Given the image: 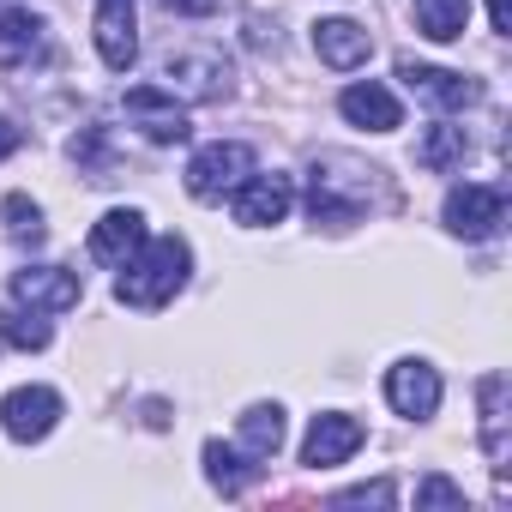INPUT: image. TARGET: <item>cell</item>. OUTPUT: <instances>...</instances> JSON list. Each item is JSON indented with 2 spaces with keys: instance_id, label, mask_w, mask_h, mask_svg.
<instances>
[{
  "instance_id": "484cf974",
  "label": "cell",
  "mask_w": 512,
  "mask_h": 512,
  "mask_svg": "<svg viewBox=\"0 0 512 512\" xmlns=\"http://www.w3.org/2000/svg\"><path fill=\"white\" fill-rule=\"evenodd\" d=\"M332 506H392V482H362V488L338 494Z\"/></svg>"
},
{
  "instance_id": "ac0fdd59",
  "label": "cell",
  "mask_w": 512,
  "mask_h": 512,
  "mask_svg": "<svg viewBox=\"0 0 512 512\" xmlns=\"http://www.w3.org/2000/svg\"><path fill=\"white\" fill-rule=\"evenodd\" d=\"M37 55H43V19L25 13V7H7L0 13V73L31 67Z\"/></svg>"
},
{
  "instance_id": "7a4b0ae2",
  "label": "cell",
  "mask_w": 512,
  "mask_h": 512,
  "mask_svg": "<svg viewBox=\"0 0 512 512\" xmlns=\"http://www.w3.org/2000/svg\"><path fill=\"white\" fill-rule=\"evenodd\" d=\"M374 193H380V169L362 163V157L320 151L314 169H308V211H314V223L344 229V223H356L374 205Z\"/></svg>"
},
{
  "instance_id": "e0dca14e",
  "label": "cell",
  "mask_w": 512,
  "mask_h": 512,
  "mask_svg": "<svg viewBox=\"0 0 512 512\" xmlns=\"http://www.w3.org/2000/svg\"><path fill=\"white\" fill-rule=\"evenodd\" d=\"M260 458H247V452H235V446H223V440H205V476H211V488L223 494V500H235V494H247L253 482H260Z\"/></svg>"
},
{
  "instance_id": "52a82bcc",
  "label": "cell",
  "mask_w": 512,
  "mask_h": 512,
  "mask_svg": "<svg viewBox=\"0 0 512 512\" xmlns=\"http://www.w3.org/2000/svg\"><path fill=\"white\" fill-rule=\"evenodd\" d=\"M386 404H392L398 416H410V422H428V416L440 410V368L422 362V356L392 362V368H386Z\"/></svg>"
},
{
  "instance_id": "d6986e66",
  "label": "cell",
  "mask_w": 512,
  "mask_h": 512,
  "mask_svg": "<svg viewBox=\"0 0 512 512\" xmlns=\"http://www.w3.org/2000/svg\"><path fill=\"white\" fill-rule=\"evenodd\" d=\"M476 398H482V452L494 470H506V374H482Z\"/></svg>"
},
{
  "instance_id": "5b68a950",
  "label": "cell",
  "mask_w": 512,
  "mask_h": 512,
  "mask_svg": "<svg viewBox=\"0 0 512 512\" xmlns=\"http://www.w3.org/2000/svg\"><path fill=\"white\" fill-rule=\"evenodd\" d=\"M247 175H253V151L235 145V139H217V145L193 151V163H187V193H193L199 205H217V199L235 193Z\"/></svg>"
},
{
  "instance_id": "8fae6325",
  "label": "cell",
  "mask_w": 512,
  "mask_h": 512,
  "mask_svg": "<svg viewBox=\"0 0 512 512\" xmlns=\"http://www.w3.org/2000/svg\"><path fill=\"white\" fill-rule=\"evenodd\" d=\"M85 247H91V260H97V266H115V272H121L133 253L145 247V211H133V205L103 211V217L91 223V241H85Z\"/></svg>"
},
{
  "instance_id": "7402d4cb",
  "label": "cell",
  "mask_w": 512,
  "mask_h": 512,
  "mask_svg": "<svg viewBox=\"0 0 512 512\" xmlns=\"http://www.w3.org/2000/svg\"><path fill=\"white\" fill-rule=\"evenodd\" d=\"M464 157H470L464 127H428V133H422V145H416V163H422V169H434V175L464 169Z\"/></svg>"
},
{
  "instance_id": "6da1fadb",
  "label": "cell",
  "mask_w": 512,
  "mask_h": 512,
  "mask_svg": "<svg viewBox=\"0 0 512 512\" xmlns=\"http://www.w3.org/2000/svg\"><path fill=\"white\" fill-rule=\"evenodd\" d=\"M187 272H193V247L181 235H145V247L133 253V260L121 266V278H115V302L151 314V308H163V302L181 296Z\"/></svg>"
},
{
  "instance_id": "44dd1931",
  "label": "cell",
  "mask_w": 512,
  "mask_h": 512,
  "mask_svg": "<svg viewBox=\"0 0 512 512\" xmlns=\"http://www.w3.org/2000/svg\"><path fill=\"white\" fill-rule=\"evenodd\" d=\"M410 19H416V31L428 43H458L464 25H470V0H416Z\"/></svg>"
},
{
  "instance_id": "f1b7e54d",
  "label": "cell",
  "mask_w": 512,
  "mask_h": 512,
  "mask_svg": "<svg viewBox=\"0 0 512 512\" xmlns=\"http://www.w3.org/2000/svg\"><path fill=\"white\" fill-rule=\"evenodd\" d=\"M488 25H494L500 37H512V0H488Z\"/></svg>"
},
{
  "instance_id": "d4e9b609",
  "label": "cell",
  "mask_w": 512,
  "mask_h": 512,
  "mask_svg": "<svg viewBox=\"0 0 512 512\" xmlns=\"http://www.w3.org/2000/svg\"><path fill=\"white\" fill-rule=\"evenodd\" d=\"M428 506H452V512H464V488H452L446 476H428V482L416 488V512H428Z\"/></svg>"
},
{
  "instance_id": "ba28073f",
  "label": "cell",
  "mask_w": 512,
  "mask_h": 512,
  "mask_svg": "<svg viewBox=\"0 0 512 512\" xmlns=\"http://www.w3.org/2000/svg\"><path fill=\"white\" fill-rule=\"evenodd\" d=\"M290 205H296V181L278 175V169H272V175L253 169V175L235 187V223H247V229H272V223H284Z\"/></svg>"
},
{
  "instance_id": "ffe728a7",
  "label": "cell",
  "mask_w": 512,
  "mask_h": 512,
  "mask_svg": "<svg viewBox=\"0 0 512 512\" xmlns=\"http://www.w3.org/2000/svg\"><path fill=\"white\" fill-rule=\"evenodd\" d=\"M278 446H284V404H247L241 410V452L278 458Z\"/></svg>"
},
{
  "instance_id": "9c48e42d",
  "label": "cell",
  "mask_w": 512,
  "mask_h": 512,
  "mask_svg": "<svg viewBox=\"0 0 512 512\" xmlns=\"http://www.w3.org/2000/svg\"><path fill=\"white\" fill-rule=\"evenodd\" d=\"M127 121L151 139V145H181L193 127H187V109L163 91V85H133L127 91Z\"/></svg>"
},
{
  "instance_id": "9a60e30c",
  "label": "cell",
  "mask_w": 512,
  "mask_h": 512,
  "mask_svg": "<svg viewBox=\"0 0 512 512\" xmlns=\"http://www.w3.org/2000/svg\"><path fill=\"white\" fill-rule=\"evenodd\" d=\"M314 55H320L332 73H356V67H368L374 37H368V25H356V19H320V25H314Z\"/></svg>"
},
{
  "instance_id": "277c9868",
  "label": "cell",
  "mask_w": 512,
  "mask_h": 512,
  "mask_svg": "<svg viewBox=\"0 0 512 512\" xmlns=\"http://www.w3.org/2000/svg\"><path fill=\"white\" fill-rule=\"evenodd\" d=\"M440 217H446V229L464 235V241H494L500 223H506V187H494V181H464V187L446 193Z\"/></svg>"
},
{
  "instance_id": "83f0119b",
  "label": "cell",
  "mask_w": 512,
  "mask_h": 512,
  "mask_svg": "<svg viewBox=\"0 0 512 512\" xmlns=\"http://www.w3.org/2000/svg\"><path fill=\"white\" fill-rule=\"evenodd\" d=\"M19 145H25V127H19V121H7V115H0V157H13Z\"/></svg>"
},
{
  "instance_id": "603a6c76",
  "label": "cell",
  "mask_w": 512,
  "mask_h": 512,
  "mask_svg": "<svg viewBox=\"0 0 512 512\" xmlns=\"http://www.w3.org/2000/svg\"><path fill=\"white\" fill-rule=\"evenodd\" d=\"M0 338H7L13 350H49L55 332H49V320H43L37 308H19V302H13L7 314H0Z\"/></svg>"
},
{
  "instance_id": "30bf717a",
  "label": "cell",
  "mask_w": 512,
  "mask_h": 512,
  "mask_svg": "<svg viewBox=\"0 0 512 512\" xmlns=\"http://www.w3.org/2000/svg\"><path fill=\"white\" fill-rule=\"evenodd\" d=\"M79 296H85V284H79V272H67V266H25V272H13V302H19V308L67 314V308H79Z\"/></svg>"
},
{
  "instance_id": "2e32d148",
  "label": "cell",
  "mask_w": 512,
  "mask_h": 512,
  "mask_svg": "<svg viewBox=\"0 0 512 512\" xmlns=\"http://www.w3.org/2000/svg\"><path fill=\"white\" fill-rule=\"evenodd\" d=\"M338 115L350 121V127H368V133H398L404 127V103L386 91V85H350L344 97H338Z\"/></svg>"
},
{
  "instance_id": "3957f363",
  "label": "cell",
  "mask_w": 512,
  "mask_h": 512,
  "mask_svg": "<svg viewBox=\"0 0 512 512\" xmlns=\"http://www.w3.org/2000/svg\"><path fill=\"white\" fill-rule=\"evenodd\" d=\"M163 91L175 103H223L235 91V73L217 49H193V55H169L163 61Z\"/></svg>"
},
{
  "instance_id": "5bb4252c",
  "label": "cell",
  "mask_w": 512,
  "mask_h": 512,
  "mask_svg": "<svg viewBox=\"0 0 512 512\" xmlns=\"http://www.w3.org/2000/svg\"><path fill=\"white\" fill-rule=\"evenodd\" d=\"M97 55L109 73H127L139 61V19H133V0H97Z\"/></svg>"
},
{
  "instance_id": "7c38bea8",
  "label": "cell",
  "mask_w": 512,
  "mask_h": 512,
  "mask_svg": "<svg viewBox=\"0 0 512 512\" xmlns=\"http://www.w3.org/2000/svg\"><path fill=\"white\" fill-rule=\"evenodd\" d=\"M398 79L428 103V109H470V103H482V85L476 79H464V73H452V67H422V61H398Z\"/></svg>"
},
{
  "instance_id": "8992f818",
  "label": "cell",
  "mask_w": 512,
  "mask_h": 512,
  "mask_svg": "<svg viewBox=\"0 0 512 512\" xmlns=\"http://www.w3.org/2000/svg\"><path fill=\"white\" fill-rule=\"evenodd\" d=\"M55 422H61V392H55V386H19V392L0 398V428H7L19 446L49 440Z\"/></svg>"
},
{
  "instance_id": "4fadbf2b",
  "label": "cell",
  "mask_w": 512,
  "mask_h": 512,
  "mask_svg": "<svg viewBox=\"0 0 512 512\" xmlns=\"http://www.w3.org/2000/svg\"><path fill=\"white\" fill-rule=\"evenodd\" d=\"M362 440H368V428H362L356 416L326 410V416H314V428H308V440H302V464H308V470H332V464L356 458Z\"/></svg>"
},
{
  "instance_id": "cb8c5ba5",
  "label": "cell",
  "mask_w": 512,
  "mask_h": 512,
  "mask_svg": "<svg viewBox=\"0 0 512 512\" xmlns=\"http://www.w3.org/2000/svg\"><path fill=\"white\" fill-rule=\"evenodd\" d=\"M0 217H7V235H13L19 247H43V241H49L43 205H37V199H25V193H13L7 205H0Z\"/></svg>"
},
{
  "instance_id": "4316f807",
  "label": "cell",
  "mask_w": 512,
  "mask_h": 512,
  "mask_svg": "<svg viewBox=\"0 0 512 512\" xmlns=\"http://www.w3.org/2000/svg\"><path fill=\"white\" fill-rule=\"evenodd\" d=\"M163 7L181 19H205V13H217V0H163Z\"/></svg>"
}]
</instances>
